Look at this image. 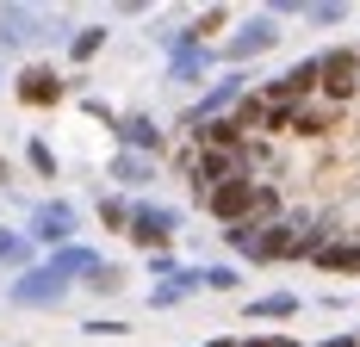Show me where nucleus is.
Returning a JSON list of instances; mask_svg holds the SVG:
<instances>
[{
	"label": "nucleus",
	"instance_id": "nucleus-3",
	"mask_svg": "<svg viewBox=\"0 0 360 347\" xmlns=\"http://www.w3.org/2000/svg\"><path fill=\"white\" fill-rule=\"evenodd\" d=\"M56 93H63V81H56L50 69H32V74H25V87H19V100H25V105H44V100H56Z\"/></svg>",
	"mask_w": 360,
	"mask_h": 347
},
{
	"label": "nucleus",
	"instance_id": "nucleus-2",
	"mask_svg": "<svg viewBox=\"0 0 360 347\" xmlns=\"http://www.w3.org/2000/svg\"><path fill=\"white\" fill-rule=\"evenodd\" d=\"M317 74H323L317 87H323L329 100L342 105L348 93H354V81H360V63H354V56H342V50H335V56H323V63H317Z\"/></svg>",
	"mask_w": 360,
	"mask_h": 347
},
{
	"label": "nucleus",
	"instance_id": "nucleus-5",
	"mask_svg": "<svg viewBox=\"0 0 360 347\" xmlns=\"http://www.w3.org/2000/svg\"><path fill=\"white\" fill-rule=\"evenodd\" d=\"M323 267H335V273H360V248H348V242L323 248Z\"/></svg>",
	"mask_w": 360,
	"mask_h": 347
},
{
	"label": "nucleus",
	"instance_id": "nucleus-1",
	"mask_svg": "<svg viewBox=\"0 0 360 347\" xmlns=\"http://www.w3.org/2000/svg\"><path fill=\"white\" fill-rule=\"evenodd\" d=\"M249 205H255V180L249 174H236V180H217V186H205V211H217V217H249Z\"/></svg>",
	"mask_w": 360,
	"mask_h": 347
},
{
	"label": "nucleus",
	"instance_id": "nucleus-4",
	"mask_svg": "<svg viewBox=\"0 0 360 347\" xmlns=\"http://www.w3.org/2000/svg\"><path fill=\"white\" fill-rule=\"evenodd\" d=\"M131 236H137V242H155V248H162V242H168V217H162V211H143V217H137V230H131Z\"/></svg>",
	"mask_w": 360,
	"mask_h": 347
}]
</instances>
